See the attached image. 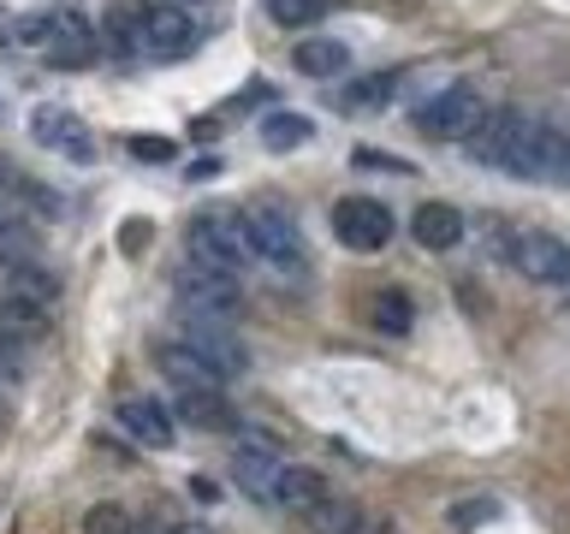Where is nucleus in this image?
<instances>
[{"label": "nucleus", "mask_w": 570, "mask_h": 534, "mask_svg": "<svg viewBox=\"0 0 570 534\" xmlns=\"http://www.w3.org/2000/svg\"><path fill=\"white\" fill-rule=\"evenodd\" d=\"M42 333H48V309H36V303H18V297H0V345L30 350Z\"/></svg>", "instance_id": "16"}, {"label": "nucleus", "mask_w": 570, "mask_h": 534, "mask_svg": "<svg viewBox=\"0 0 570 534\" xmlns=\"http://www.w3.org/2000/svg\"><path fill=\"white\" fill-rule=\"evenodd\" d=\"M351 534H386V528H381V523H368V516H363V523H356Z\"/></svg>", "instance_id": "30"}, {"label": "nucleus", "mask_w": 570, "mask_h": 534, "mask_svg": "<svg viewBox=\"0 0 570 534\" xmlns=\"http://www.w3.org/2000/svg\"><path fill=\"white\" fill-rule=\"evenodd\" d=\"M463 231H470V220H463L452 202H422L416 214H410V238H416L422 249H434V256L458 249V244H463Z\"/></svg>", "instance_id": "14"}, {"label": "nucleus", "mask_w": 570, "mask_h": 534, "mask_svg": "<svg viewBox=\"0 0 570 534\" xmlns=\"http://www.w3.org/2000/svg\"><path fill=\"white\" fill-rule=\"evenodd\" d=\"M327 493H333V487H327V475L309 469V463H285L279 481H274V505H285V511H303V516H309V511H315Z\"/></svg>", "instance_id": "15"}, {"label": "nucleus", "mask_w": 570, "mask_h": 534, "mask_svg": "<svg viewBox=\"0 0 570 534\" xmlns=\"http://www.w3.org/2000/svg\"><path fill=\"white\" fill-rule=\"evenodd\" d=\"M374 327L392 333V338H404L410 333V320H416V309H410V291H399V285H386V291H374Z\"/></svg>", "instance_id": "22"}, {"label": "nucleus", "mask_w": 570, "mask_h": 534, "mask_svg": "<svg viewBox=\"0 0 570 534\" xmlns=\"http://www.w3.org/2000/svg\"><path fill=\"white\" fill-rule=\"evenodd\" d=\"M511 267L534 285H570V244L552 231H517Z\"/></svg>", "instance_id": "12"}, {"label": "nucleus", "mask_w": 570, "mask_h": 534, "mask_svg": "<svg viewBox=\"0 0 570 534\" xmlns=\"http://www.w3.org/2000/svg\"><path fill=\"white\" fill-rule=\"evenodd\" d=\"M185 249L196 267H208V274H226V279H238L249 261H256V244H249V231H244V214H196L190 231H185Z\"/></svg>", "instance_id": "2"}, {"label": "nucleus", "mask_w": 570, "mask_h": 534, "mask_svg": "<svg viewBox=\"0 0 570 534\" xmlns=\"http://www.w3.org/2000/svg\"><path fill=\"white\" fill-rule=\"evenodd\" d=\"M185 534H214V528H185Z\"/></svg>", "instance_id": "34"}, {"label": "nucleus", "mask_w": 570, "mask_h": 534, "mask_svg": "<svg viewBox=\"0 0 570 534\" xmlns=\"http://www.w3.org/2000/svg\"><path fill=\"white\" fill-rule=\"evenodd\" d=\"M7 297H18V303H36V309H48V315H53L60 279H53L42 261H36V267H18V274H7Z\"/></svg>", "instance_id": "20"}, {"label": "nucleus", "mask_w": 570, "mask_h": 534, "mask_svg": "<svg viewBox=\"0 0 570 534\" xmlns=\"http://www.w3.org/2000/svg\"><path fill=\"white\" fill-rule=\"evenodd\" d=\"M529 125H534L529 107H488L481 125L463 137V149H470V160H481V167H505L517 155V142L529 137Z\"/></svg>", "instance_id": "8"}, {"label": "nucleus", "mask_w": 570, "mask_h": 534, "mask_svg": "<svg viewBox=\"0 0 570 534\" xmlns=\"http://www.w3.org/2000/svg\"><path fill=\"white\" fill-rule=\"evenodd\" d=\"M173 409H178V422H190V427H232V404H226L220 386L173 392Z\"/></svg>", "instance_id": "18"}, {"label": "nucleus", "mask_w": 570, "mask_h": 534, "mask_svg": "<svg viewBox=\"0 0 570 534\" xmlns=\"http://www.w3.org/2000/svg\"><path fill=\"white\" fill-rule=\"evenodd\" d=\"M481 113H488V101H481L470 83H445L440 96H428L416 113H410V125H416L428 142H463L481 125Z\"/></svg>", "instance_id": "6"}, {"label": "nucleus", "mask_w": 570, "mask_h": 534, "mask_svg": "<svg viewBox=\"0 0 570 534\" xmlns=\"http://www.w3.org/2000/svg\"><path fill=\"white\" fill-rule=\"evenodd\" d=\"M559 185H570V149H564V172H559Z\"/></svg>", "instance_id": "32"}, {"label": "nucleus", "mask_w": 570, "mask_h": 534, "mask_svg": "<svg viewBox=\"0 0 570 534\" xmlns=\"http://www.w3.org/2000/svg\"><path fill=\"white\" fill-rule=\"evenodd\" d=\"M309 137H315V125L303 113H267L262 119V142H267V149H303Z\"/></svg>", "instance_id": "23"}, {"label": "nucleus", "mask_w": 570, "mask_h": 534, "mask_svg": "<svg viewBox=\"0 0 570 534\" xmlns=\"http://www.w3.org/2000/svg\"><path fill=\"white\" fill-rule=\"evenodd\" d=\"M7 178H12V172H7V160H0V185H7ZM0 202H7V196H0Z\"/></svg>", "instance_id": "33"}, {"label": "nucleus", "mask_w": 570, "mask_h": 534, "mask_svg": "<svg viewBox=\"0 0 570 534\" xmlns=\"http://www.w3.org/2000/svg\"><path fill=\"white\" fill-rule=\"evenodd\" d=\"M142 534H185V528H173V523H149Z\"/></svg>", "instance_id": "31"}, {"label": "nucleus", "mask_w": 570, "mask_h": 534, "mask_svg": "<svg viewBox=\"0 0 570 534\" xmlns=\"http://www.w3.org/2000/svg\"><path fill=\"white\" fill-rule=\"evenodd\" d=\"M356 523H363V511H356L351 498H338V493H327V498L309 511V528H315V534H351Z\"/></svg>", "instance_id": "24"}, {"label": "nucleus", "mask_w": 570, "mask_h": 534, "mask_svg": "<svg viewBox=\"0 0 570 534\" xmlns=\"http://www.w3.org/2000/svg\"><path fill=\"white\" fill-rule=\"evenodd\" d=\"M190 493H196V498H203V505H214V498H220V487H214V481H208V475H196V481H190Z\"/></svg>", "instance_id": "29"}, {"label": "nucleus", "mask_w": 570, "mask_h": 534, "mask_svg": "<svg viewBox=\"0 0 570 534\" xmlns=\"http://www.w3.org/2000/svg\"><path fill=\"white\" fill-rule=\"evenodd\" d=\"M114 416H119L125 434H131L137 445H149V452H167V445H173V416H167V409H160L155 398H137V392H125Z\"/></svg>", "instance_id": "13"}, {"label": "nucleus", "mask_w": 570, "mask_h": 534, "mask_svg": "<svg viewBox=\"0 0 570 534\" xmlns=\"http://www.w3.org/2000/svg\"><path fill=\"white\" fill-rule=\"evenodd\" d=\"M173 285H178V315H185V320L232 327V320L244 315V291H238V279H226V274H208V267L185 261L173 274Z\"/></svg>", "instance_id": "5"}, {"label": "nucleus", "mask_w": 570, "mask_h": 534, "mask_svg": "<svg viewBox=\"0 0 570 534\" xmlns=\"http://www.w3.org/2000/svg\"><path fill=\"white\" fill-rule=\"evenodd\" d=\"M232 469H238V487L249 498H274V481L285 469V445L262 427H244L238 434V452H232Z\"/></svg>", "instance_id": "9"}, {"label": "nucleus", "mask_w": 570, "mask_h": 534, "mask_svg": "<svg viewBox=\"0 0 570 534\" xmlns=\"http://www.w3.org/2000/svg\"><path fill=\"white\" fill-rule=\"evenodd\" d=\"M203 42L190 7H173V0H155V7H119V48L142 53V60H178Z\"/></svg>", "instance_id": "1"}, {"label": "nucleus", "mask_w": 570, "mask_h": 534, "mask_svg": "<svg viewBox=\"0 0 570 534\" xmlns=\"http://www.w3.org/2000/svg\"><path fill=\"white\" fill-rule=\"evenodd\" d=\"M30 137L42 142L48 155H66V160H96V131L66 113V107H30Z\"/></svg>", "instance_id": "11"}, {"label": "nucleus", "mask_w": 570, "mask_h": 534, "mask_svg": "<svg viewBox=\"0 0 570 534\" xmlns=\"http://www.w3.org/2000/svg\"><path fill=\"white\" fill-rule=\"evenodd\" d=\"M173 7H190V0H173Z\"/></svg>", "instance_id": "35"}, {"label": "nucleus", "mask_w": 570, "mask_h": 534, "mask_svg": "<svg viewBox=\"0 0 570 534\" xmlns=\"http://www.w3.org/2000/svg\"><path fill=\"white\" fill-rule=\"evenodd\" d=\"M292 66L303 78H338V71L351 66V53H345V42H333V36H309V42H297Z\"/></svg>", "instance_id": "19"}, {"label": "nucleus", "mask_w": 570, "mask_h": 534, "mask_svg": "<svg viewBox=\"0 0 570 534\" xmlns=\"http://www.w3.org/2000/svg\"><path fill=\"white\" fill-rule=\"evenodd\" d=\"M481 516H493V505H458L452 523H481Z\"/></svg>", "instance_id": "28"}, {"label": "nucleus", "mask_w": 570, "mask_h": 534, "mask_svg": "<svg viewBox=\"0 0 570 534\" xmlns=\"http://www.w3.org/2000/svg\"><path fill=\"white\" fill-rule=\"evenodd\" d=\"M338 7V0H267V12H274V24L285 30H303V24H321Z\"/></svg>", "instance_id": "25"}, {"label": "nucleus", "mask_w": 570, "mask_h": 534, "mask_svg": "<svg viewBox=\"0 0 570 534\" xmlns=\"http://www.w3.org/2000/svg\"><path fill=\"white\" fill-rule=\"evenodd\" d=\"M12 36H18V42H30V48H42L48 66H89V60H96V30H89V18L78 7L36 12Z\"/></svg>", "instance_id": "3"}, {"label": "nucleus", "mask_w": 570, "mask_h": 534, "mask_svg": "<svg viewBox=\"0 0 570 534\" xmlns=\"http://www.w3.org/2000/svg\"><path fill=\"white\" fill-rule=\"evenodd\" d=\"M125 149H131L137 160H149V167H155V160H173V137H131Z\"/></svg>", "instance_id": "27"}, {"label": "nucleus", "mask_w": 570, "mask_h": 534, "mask_svg": "<svg viewBox=\"0 0 570 534\" xmlns=\"http://www.w3.org/2000/svg\"><path fill=\"white\" fill-rule=\"evenodd\" d=\"M244 231H249V244H256V261L285 267V274H297V267H303V226H297V214L285 208L279 196H256V202H244Z\"/></svg>", "instance_id": "4"}, {"label": "nucleus", "mask_w": 570, "mask_h": 534, "mask_svg": "<svg viewBox=\"0 0 570 534\" xmlns=\"http://www.w3.org/2000/svg\"><path fill=\"white\" fill-rule=\"evenodd\" d=\"M392 96H399V71H368V78H356L345 96H338V107H345V113H368V107H386Z\"/></svg>", "instance_id": "21"}, {"label": "nucleus", "mask_w": 570, "mask_h": 534, "mask_svg": "<svg viewBox=\"0 0 570 534\" xmlns=\"http://www.w3.org/2000/svg\"><path fill=\"white\" fill-rule=\"evenodd\" d=\"M83 534H137V528H131V511L114 505V498H101V505L83 511Z\"/></svg>", "instance_id": "26"}, {"label": "nucleus", "mask_w": 570, "mask_h": 534, "mask_svg": "<svg viewBox=\"0 0 570 534\" xmlns=\"http://www.w3.org/2000/svg\"><path fill=\"white\" fill-rule=\"evenodd\" d=\"M333 231L345 249H356V256H381L392 244V231H399V220H392V208L374 202V196H345V202H333Z\"/></svg>", "instance_id": "7"}, {"label": "nucleus", "mask_w": 570, "mask_h": 534, "mask_svg": "<svg viewBox=\"0 0 570 534\" xmlns=\"http://www.w3.org/2000/svg\"><path fill=\"white\" fill-rule=\"evenodd\" d=\"M36 249H42L36 226L18 220V214L0 202V267H7V274H18V267H36Z\"/></svg>", "instance_id": "17"}, {"label": "nucleus", "mask_w": 570, "mask_h": 534, "mask_svg": "<svg viewBox=\"0 0 570 534\" xmlns=\"http://www.w3.org/2000/svg\"><path fill=\"white\" fill-rule=\"evenodd\" d=\"M178 345H185L196 363H203L214 380H238V374L249 368V350L238 345V338H232L226 327H208V320H185V333H178Z\"/></svg>", "instance_id": "10"}]
</instances>
